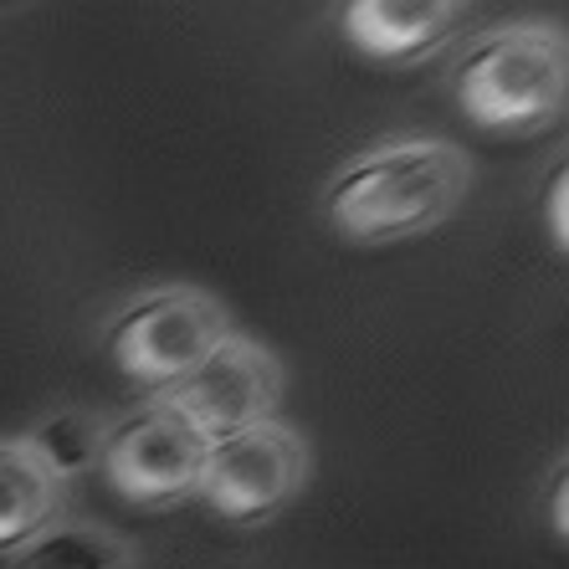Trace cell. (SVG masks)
I'll use <instances>...</instances> for the list:
<instances>
[{
	"instance_id": "cell-1",
	"label": "cell",
	"mask_w": 569,
	"mask_h": 569,
	"mask_svg": "<svg viewBox=\"0 0 569 569\" xmlns=\"http://www.w3.org/2000/svg\"><path fill=\"white\" fill-rule=\"evenodd\" d=\"M472 159L451 139H380L359 149L323 186V221L355 247H390L437 231L462 211Z\"/></svg>"
},
{
	"instance_id": "cell-2",
	"label": "cell",
	"mask_w": 569,
	"mask_h": 569,
	"mask_svg": "<svg viewBox=\"0 0 569 569\" xmlns=\"http://www.w3.org/2000/svg\"><path fill=\"white\" fill-rule=\"evenodd\" d=\"M462 113L488 133H539L569 98V41L543 21H508L467 41L451 72Z\"/></svg>"
},
{
	"instance_id": "cell-3",
	"label": "cell",
	"mask_w": 569,
	"mask_h": 569,
	"mask_svg": "<svg viewBox=\"0 0 569 569\" xmlns=\"http://www.w3.org/2000/svg\"><path fill=\"white\" fill-rule=\"evenodd\" d=\"M226 333H231V318L216 292L196 282H164L113 308V318L103 323V355L123 380L159 396L174 380H186Z\"/></svg>"
},
{
	"instance_id": "cell-4",
	"label": "cell",
	"mask_w": 569,
	"mask_h": 569,
	"mask_svg": "<svg viewBox=\"0 0 569 569\" xmlns=\"http://www.w3.org/2000/svg\"><path fill=\"white\" fill-rule=\"evenodd\" d=\"M313 482V451L288 421L247 426L237 437L206 447L200 492L231 523H267L292 508Z\"/></svg>"
},
{
	"instance_id": "cell-5",
	"label": "cell",
	"mask_w": 569,
	"mask_h": 569,
	"mask_svg": "<svg viewBox=\"0 0 569 569\" xmlns=\"http://www.w3.org/2000/svg\"><path fill=\"white\" fill-rule=\"evenodd\" d=\"M206 447L211 441L196 426L180 421L159 396H149L139 411L108 421L98 477L133 508H174L200 492Z\"/></svg>"
},
{
	"instance_id": "cell-6",
	"label": "cell",
	"mask_w": 569,
	"mask_h": 569,
	"mask_svg": "<svg viewBox=\"0 0 569 569\" xmlns=\"http://www.w3.org/2000/svg\"><path fill=\"white\" fill-rule=\"evenodd\" d=\"M282 385H288L282 359L267 345L231 329L186 380L159 390V400L180 421L196 426L206 441H226V437H237V431H247V426L278 421Z\"/></svg>"
},
{
	"instance_id": "cell-7",
	"label": "cell",
	"mask_w": 569,
	"mask_h": 569,
	"mask_svg": "<svg viewBox=\"0 0 569 569\" xmlns=\"http://www.w3.org/2000/svg\"><path fill=\"white\" fill-rule=\"evenodd\" d=\"M462 6L451 0H349L339 11L345 41L380 67H416L457 37Z\"/></svg>"
},
{
	"instance_id": "cell-8",
	"label": "cell",
	"mask_w": 569,
	"mask_h": 569,
	"mask_svg": "<svg viewBox=\"0 0 569 569\" xmlns=\"http://www.w3.org/2000/svg\"><path fill=\"white\" fill-rule=\"evenodd\" d=\"M67 488L21 437H0V555H21L41 529L62 518Z\"/></svg>"
},
{
	"instance_id": "cell-9",
	"label": "cell",
	"mask_w": 569,
	"mask_h": 569,
	"mask_svg": "<svg viewBox=\"0 0 569 569\" xmlns=\"http://www.w3.org/2000/svg\"><path fill=\"white\" fill-rule=\"evenodd\" d=\"M11 569H139V549L108 523L57 518L21 555H11Z\"/></svg>"
},
{
	"instance_id": "cell-10",
	"label": "cell",
	"mask_w": 569,
	"mask_h": 569,
	"mask_svg": "<svg viewBox=\"0 0 569 569\" xmlns=\"http://www.w3.org/2000/svg\"><path fill=\"white\" fill-rule=\"evenodd\" d=\"M103 437H108L103 416L82 411V406H62V411L41 416L21 441L37 451L41 467H47L62 488H72V482H82V477H98V462H103Z\"/></svg>"
},
{
	"instance_id": "cell-11",
	"label": "cell",
	"mask_w": 569,
	"mask_h": 569,
	"mask_svg": "<svg viewBox=\"0 0 569 569\" xmlns=\"http://www.w3.org/2000/svg\"><path fill=\"white\" fill-rule=\"evenodd\" d=\"M569 170L565 159L555 164V174H549V196H543V226H549V241H555V252H565L569 247Z\"/></svg>"
},
{
	"instance_id": "cell-12",
	"label": "cell",
	"mask_w": 569,
	"mask_h": 569,
	"mask_svg": "<svg viewBox=\"0 0 569 569\" xmlns=\"http://www.w3.org/2000/svg\"><path fill=\"white\" fill-rule=\"evenodd\" d=\"M549 529L555 539H569V482H565V457L555 462V492H549Z\"/></svg>"
}]
</instances>
